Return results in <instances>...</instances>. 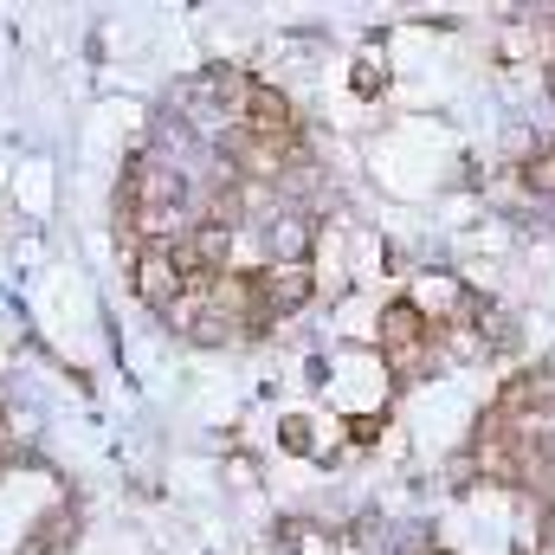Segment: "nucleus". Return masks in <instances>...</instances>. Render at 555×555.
Wrapping results in <instances>:
<instances>
[{
	"instance_id": "6",
	"label": "nucleus",
	"mask_w": 555,
	"mask_h": 555,
	"mask_svg": "<svg viewBox=\"0 0 555 555\" xmlns=\"http://www.w3.org/2000/svg\"><path fill=\"white\" fill-rule=\"evenodd\" d=\"M284 446H291V452H310V420H304V414L284 420Z\"/></svg>"
},
{
	"instance_id": "2",
	"label": "nucleus",
	"mask_w": 555,
	"mask_h": 555,
	"mask_svg": "<svg viewBox=\"0 0 555 555\" xmlns=\"http://www.w3.org/2000/svg\"><path fill=\"white\" fill-rule=\"evenodd\" d=\"M259 246H266V266H272V272H284V266H310V246H317L310 207H278L272 220L259 227Z\"/></svg>"
},
{
	"instance_id": "1",
	"label": "nucleus",
	"mask_w": 555,
	"mask_h": 555,
	"mask_svg": "<svg viewBox=\"0 0 555 555\" xmlns=\"http://www.w3.org/2000/svg\"><path fill=\"white\" fill-rule=\"evenodd\" d=\"M130 284H137V297L155 310V317H168V310L181 304V291H188L181 246H137V259H130Z\"/></svg>"
},
{
	"instance_id": "3",
	"label": "nucleus",
	"mask_w": 555,
	"mask_h": 555,
	"mask_svg": "<svg viewBox=\"0 0 555 555\" xmlns=\"http://www.w3.org/2000/svg\"><path fill=\"white\" fill-rule=\"evenodd\" d=\"M259 297H266V310L284 323V317H297V310L317 297V272H310V266H284V272L259 266Z\"/></svg>"
},
{
	"instance_id": "4",
	"label": "nucleus",
	"mask_w": 555,
	"mask_h": 555,
	"mask_svg": "<svg viewBox=\"0 0 555 555\" xmlns=\"http://www.w3.org/2000/svg\"><path fill=\"white\" fill-rule=\"evenodd\" d=\"M517 188H524V194H537V201H555V149H550V142L517 168Z\"/></svg>"
},
{
	"instance_id": "5",
	"label": "nucleus",
	"mask_w": 555,
	"mask_h": 555,
	"mask_svg": "<svg viewBox=\"0 0 555 555\" xmlns=\"http://www.w3.org/2000/svg\"><path fill=\"white\" fill-rule=\"evenodd\" d=\"M382 85H388V65H382L375 52H362V59H356V98H375Z\"/></svg>"
},
{
	"instance_id": "7",
	"label": "nucleus",
	"mask_w": 555,
	"mask_h": 555,
	"mask_svg": "<svg viewBox=\"0 0 555 555\" xmlns=\"http://www.w3.org/2000/svg\"><path fill=\"white\" fill-rule=\"evenodd\" d=\"M0 408H7V388H0Z\"/></svg>"
}]
</instances>
